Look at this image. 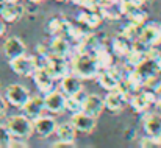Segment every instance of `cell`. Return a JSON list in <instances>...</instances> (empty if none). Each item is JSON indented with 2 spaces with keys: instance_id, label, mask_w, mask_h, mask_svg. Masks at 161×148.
<instances>
[{
  "instance_id": "d6a6232c",
  "label": "cell",
  "mask_w": 161,
  "mask_h": 148,
  "mask_svg": "<svg viewBox=\"0 0 161 148\" xmlns=\"http://www.w3.org/2000/svg\"><path fill=\"white\" fill-rule=\"evenodd\" d=\"M161 86V75L160 73H155L152 75L150 78H147L144 81V87L142 89H149V91H157Z\"/></svg>"
},
{
  "instance_id": "4dcf8cb0",
  "label": "cell",
  "mask_w": 161,
  "mask_h": 148,
  "mask_svg": "<svg viewBox=\"0 0 161 148\" xmlns=\"http://www.w3.org/2000/svg\"><path fill=\"white\" fill-rule=\"evenodd\" d=\"M81 94L78 95H72V97H66V104H64V109L69 111L70 114H75L78 111H81V106H83V98H80Z\"/></svg>"
},
{
  "instance_id": "e0dca14e",
  "label": "cell",
  "mask_w": 161,
  "mask_h": 148,
  "mask_svg": "<svg viewBox=\"0 0 161 148\" xmlns=\"http://www.w3.org/2000/svg\"><path fill=\"white\" fill-rule=\"evenodd\" d=\"M3 53H5V56L8 58V61H11V59H14V58H17V56L27 53V45H25V42H24L20 38L11 36V38H8V39L5 41V44H3Z\"/></svg>"
},
{
  "instance_id": "b9f144b4",
  "label": "cell",
  "mask_w": 161,
  "mask_h": 148,
  "mask_svg": "<svg viewBox=\"0 0 161 148\" xmlns=\"http://www.w3.org/2000/svg\"><path fill=\"white\" fill-rule=\"evenodd\" d=\"M155 106H157V111L161 114V98L157 100V103H155Z\"/></svg>"
},
{
  "instance_id": "4316f807",
  "label": "cell",
  "mask_w": 161,
  "mask_h": 148,
  "mask_svg": "<svg viewBox=\"0 0 161 148\" xmlns=\"http://www.w3.org/2000/svg\"><path fill=\"white\" fill-rule=\"evenodd\" d=\"M89 31H92V30H88V28H85L83 25H80L78 22H77V25H74V24H70L69 25V28H67V31H66V38L72 42V45L74 44H77V42H80Z\"/></svg>"
},
{
  "instance_id": "60d3db41",
  "label": "cell",
  "mask_w": 161,
  "mask_h": 148,
  "mask_svg": "<svg viewBox=\"0 0 161 148\" xmlns=\"http://www.w3.org/2000/svg\"><path fill=\"white\" fill-rule=\"evenodd\" d=\"M136 5H139V6H144V5H147V3H150L152 0H133Z\"/></svg>"
},
{
  "instance_id": "2e32d148",
  "label": "cell",
  "mask_w": 161,
  "mask_h": 148,
  "mask_svg": "<svg viewBox=\"0 0 161 148\" xmlns=\"http://www.w3.org/2000/svg\"><path fill=\"white\" fill-rule=\"evenodd\" d=\"M109 47H111V51L114 53V56L125 59L133 50V41H130L124 34H117V36H114L111 39Z\"/></svg>"
},
{
  "instance_id": "f35d334b",
  "label": "cell",
  "mask_w": 161,
  "mask_h": 148,
  "mask_svg": "<svg viewBox=\"0 0 161 148\" xmlns=\"http://www.w3.org/2000/svg\"><path fill=\"white\" fill-rule=\"evenodd\" d=\"M6 109H8V101H6V98H3L0 95V115H3L6 112Z\"/></svg>"
},
{
  "instance_id": "f546056e",
  "label": "cell",
  "mask_w": 161,
  "mask_h": 148,
  "mask_svg": "<svg viewBox=\"0 0 161 148\" xmlns=\"http://www.w3.org/2000/svg\"><path fill=\"white\" fill-rule=\"evenodd\" d=\"M136 70H138V73L144 78V81H146L147 78H150L152 75L160 73V72H158V67H157V61H155V59H150V58H147L141 66H138Z\"/></svg>"
},
{
  "instance_id": "8992f818",
  "label": "cell",
  "mask_w": 161,
  "mask_h": 148,
  "mask_svg": "<svg viewBox=\"0 0 161 148\" xmlns=\"http://www.w3.org/2000/svg\"><path fill=\"white\" fill-rule=\"evenodd\" d=\"M70 123L74 125V128L77 130V133H83V134H91L96 126H97V117L89 115L85 111H78L75 114H72Z\"/></svg>"
},
{
  "instance_id": "f1b7e54d",
  "label": "cell",
  "mask_w": 161,
  "mask_h": 148,
  "mask_svg": "<svg viewBox=\"0 0 161 148\" xmlns=\"http://www.w3.org/2000/svg\"><path fill=\"white\" fill-rule=\"evenodd\" d=\"M146 59H147V51H146V50L133 49L131 53L125 58V67H127V69H136V67L141 66Z\"/></svg>"
},
{
  "instance_id": "83f0119b",
  "label": "cell",
  "mask_w": 161,
  "mask_h": 148,
  "mask_svg": "<svg viewBox=\"0 0 161 148\" xmlns=\"http://www.w3.org/2000/svg\"><path fill=\"white\" fill-rule=\"evenodd\" d=\"M94 56H96V61H97V66H99V69H100V70H103V69H109V67L114 64V53L109 50V47L96 51V53H94Z\"/></svg>"
},
{
  "instance_id": "681fc988",
  "label": "cell",
  "mask_w": 161,
  "mask_h": 148,
  "mask_svg": "<svg viewBox=\"0 0 161 148\" xmlns=\"http://www.w3.org/2000/svg\"><path fill=\"white\" fill-rule=\"evenodd\" d=\"M56 2H66V0H56Z\"/></svg>"
},
{
  "instance_id": "8fae6325",
  "label": "cell",
  "mask_w": 161,
  "mask_h": 148,
  "mask_svg": "<svg viewBox=\"0 0 161 148\" xmlns=\"http://www.w3.org/2000/svg\"><path fill=\"white\" fill-rule=\"evenodd\" d=\"M31 77H33L35 84H36V87L39 89V92L49 94L50 91L55 89V81H56V80L47 72V69H46L44 66H38V69L35 70V73H33Z\"/></svg>"
},
{
  "instance_id": "8d00e7d4",
  "label": "cell",
  "mask_w": 161,
  "mask_h": 148,
  "mask_svg": "<svg viewBox=\"0 0 161 148\" xmlns=\"http://www.w3.org/2000/svg\"><path fill=\"white\" fill-rule=\"evenodd\" d=\"M28 144L25 142V139H17V137H13L11 142H9V147L8 148H27Z\"/></svg>"
},
{
  "instance_id": "7c38bea8",
  "label": "cell",
  "mask_w": 161,
  "mask_h": 148,
  "mask_svg": "<svg viewBox=\"0 0 161 148\" xmlns=\"http://www.w3.org/2000/svg\"><path fill=\"white\" fill-rule=\"evenodd\" d=\"M25 13V6L20 2H8L0 6V16L5 19L6 24L17 22Z\"/></svg>"
},
{
  "instance_id": "c3c4849f",
  "label": "cell",
  "mask_w": 161,
  "mask_h": 148,
  "mask_svg": "<svg viewBox=\"0 0 161 148\" xmlns=\"http://www.w3.org/2000/svg\"><path fill=\"white\" fill-rule=\"evenodd\" d=\"M3 3H5V0H0V6H2V5H3Z\"/></svg>"
},
{
  "instance_id": "30bf717a",
  "label": "cell",
  "mask_w": 161,
  "mask_h": 148,
  "mask_svg": "<svg viewBox=\"0 0 161 148\" xmlns=\"http://www.w3.org/2000/svg\"><path fill=\"white\" fill-rule=\"evenodd\" d=\"M141 42H144L149 47L153 45H161V24L152 22V24H144L138 38Z\"/></svg>"
},
{
  "instance_id": "7402d4cb",
  "label": "cell",
  "mask_w": 161,
  "mask_h": 148,
  "mask_svg": "<svg viewBox=\"0 0 161 148\" xmlns=\"http://www.w3.org/2000/svg\"><path fill=\"white\" fill-rule=\"evenodd\" d=\"M103 103H105V109H108L109 112L117 114L124 109V106L128 103V100L125 98L119 91L113 89V91H108V94L103 98Z\"/></svg>"
},
{
  "instance_id": "52a82bcc",
  "label": "cell",
  "mask_w": 161,
  "mask_h": 148,
  "mask_svg": "<svg viewBox=\"0 0 161 148\" xmlns=\"http://www.w3.org/2000/svg\"><path fill=\"white\" fill-rule=\"evenodd\" d=\"M5 98L8 104L14 108H22L27 103V100L30 98V91L22 84H9L5 91Z\"/></svg>"
},
{
  "instance_id": "277c9868",
  "label": "cell",
  "mask_w": 161,
  "mask_h": 148,
  "mask_svg": "<svg viewBox=\"0 0 161 148\" xmlns=\"http://www.w3.org/2000/svg\"><path fill=\"white\" fill-rule=\"evenodd\" d=\"M157 94L155 91H149V89H141L138 91L131 98L128 100V104L131 106L133 112H138V114H144L150 109V106H153L157 103Z\"/></svg>"
},
{
  "instance_id": "1f68e13d",
  "label": "cell",
  "mask_w": 161,
  "mask_h": 148,
  "mask_svg": "<svg viewBox=\"0 0 161 148\" xmlns=\"http://www.w3.org/2000/svg\"><path fill=\"white\" fill-rule=\"evenodd\" d=\"M141 28L142 25H138V24H133V22H128L124 28H122V33L125 38H128L130 41H136L139 38V33H141Z\"/></svg>"
},
{
  "instance_id": "7bdbcfd3",
  "label": "cell",
  "mask_w": 161,
  "mask_h": 148,
  "mask_svg": "<svg viewBox=\"0 0 161 148\" xmlns=\"http://www.w3.org/2000/svg\"><path fill=\"white\" fill-rule=\"evenodd\" d=\"M157 67H158V72L161 73V55L158 56V59H157Z\"/></svg>"
},
{
  "instance_id": "9a60e30c",
  "label": "cell",
  "mask_w": 161,
  "mask_h": 148,
  "mask_svg": "<svg viewBox=\"0 0 161 148\" xmlns=\"http://www.w3.org/2000/svg\"><path fill=\"white\" fill-rule=\"evenodd\" d=\"M61 91L66 97H72V95H78L83 91V81L78 75L75 73H67L66 77L61 78Z\"/></svg>"
},
{
  "instance_id": "e575fe53",
  "label": "cell",
  "mask_w": 161,
  "mask_h": 148,
  "mask_svg": "<svg viewBox=\"0 0 161 148\" xmlns=\"http://www.w3.org/2000/svg\"><path fill=\"white\" fill-rule=\"evenodd\" d=\"M139 145L142 148H160V139L158 137H152V136H146L139 140Z\"/></svg>"
},
{
  "instance_id": "ffe728a7",
  "label": "cell",
  "mask_w": 161,
  "mask_h": 148,
  "mask_svg": "<svg viewBox=\"0 0 161 148\" xmlns=\"http://www.w3.org/2000/svg\"><path fill=\"white\" fill-rule=\"evenodd\" d=\"M22 111L27 117H30L31 120L42 115V112L46 111V103H44V97H39V95H35L27 100V103L22 106Z\"/></svg>"
},
{
  "instance_id": "7a4b0ae2",
  "label": "cell",
  "mask_w": 161,
  "mask_h": 148,
  "mask_svg": "<svg viewBox=\"0 0 161 148\" xmlns=\"http://www.w3.org/2000/svg\"><path fill=\"white\" fill-rule=\"evenodd\" d=\"M6 128L11 133V136L17 137V139H28L35 131L33 120L30 117H27L25 114L24 115H11L6 122Z\"/></svg>"
},
{
  "instance_id": "d590c367",
  "label": "cell",
  "mask_w": 161,
  "mask_h": 148,
  "mask_svg": "<svg viewBox=\"0 0 161 148\" xmlns=\"http://www.w3.org/2000/svg\"><path fill=\"white\" fill-rule=\"evenodd\" d=\"M99 3H100V0H81L80 6L83 9H88V11H97L99 9Z\"/></svg>"
},
{
  "instance_id": "484cf974",
  "label": "cell",
  "mask_w": 161,
  "mask_h": 148,
  "mask_svg": "<svg viewBox=\"0 0 161 148\" xmlns=\"http://www.w3.org/2000/svg\"><path fill=\"white\" fill-rule=\"evenodd\" d=\"M55 134H56L58 140H63V142H70V144H75V136H77V130L74 128V125H72L70 122H66V123L56 125Z\"/></svg>"
},
{
  "instance_id": "603a6c76",
  "label": "cell",
  "mask_w": 161,
  "mask_h": 148,
  "mask_svg": "<svg viewBox=\"0 0 161 148\" xmlns=\"http://www.w3.org/2000/svg\"><path fill=\"white\" fill-rule=\"evenodd\" d=\"M49 45H50L52 55L61 56V58H69L72 53V42L66 36H52V42Z\"/></svg>"
},
{
  "instance_id": "d6986e66",
  "label": "cell",
  "mask_w": 161,
  "mask_h": 148,
  "mask_svg": "<svg viewBox=\"0 0 161 148\" xmlns=\"http://www.w3.org/2000/svg\"><path fill=\"white\" fill-rule=\"evenodd\" d=\"M105 109V103L103 98L97 94H89V95H85L83 98V106H81V111L88 112L89 115H94V117H99Z\"/></svg>"
},
{
  "instance_id": "d4e9b609",
  "label": "cell",
  "mask_w": 161,
  "mask_h": 148,
  "mask_svg": "<svg viewBox=\"0 0 161 148\" xmlns=\"http://www.w3.org/2000/svg\"><path fill=\"white\" fill-rule=\"evenodd\" d=\"M97 83L100 84V87H103L105 91H113L117 87V83L120 81V78H117L111 69H103L97 73Z\"/></svg>"
},
{
  "instance_id": "5bb4252c",
  "label": "cell",
  "mask_w": 161,
  "mask_h": 148,
  "mask_svg": "<svg viewBox=\"0 0 161 148\" xmlns=\"http://www.w3.org/2000/svg\"><path fill=\"white\" fill-rule=\"evenodd\" d=\"M56 120L50 115H39L36 119H33V128H35V133L39 136V137H49L52 136L56 130Z\"/></svg>"
},
{
  "instance_id": "4fadbf2b",
  "label": "cell",
  "mask_w": 161,
  "mask_h": 148,
  "mask_svg": "<svg viewBox=\"0 0 161 148\" xmlns=\"http://www.w3.org/2000/svg\"><path fill=\"white\" fill-rule=\"evenodd\" d=\"M44 103H46V109L53 112V114H61V112L66 111L64 109L66 95L59 89H53L49 94H44Z\"/></svg>"
},
{
  "instance_id": "5b68a950",
  "label": "cell",
  "mask_w": 161,
  "mask_h": 148,
  "mask_svg": "<svg viewBox=\"0 0 161 148\" xmlns=\"http://www.w3.org/2000/svg\"><path fill=\"white\" fill-rule=\"evenodd\" d=\"M42 66L47 69V72L55 80H61L67 73H70V66L67 62V58H61L56 55H50L42 61Z\"/></svg>"
},
{
  "instance_id": "74e56055",
  "label": "cell",
  "mask_w": 161,
  "mask_h": 148,
  "mask_svg": "<svg viewBox=\"0 0 161 148\" xmlns=\"http://www.w3.org/2000/svg\"><path fill=\"white\" fill-rule=\"evenodd\" d=\"M52 147H53V148H72V147H75V144H70V142H63V140H58V142H55Z\"/></svg>"
},
{
  "instance_id": "cb8c5ba5",
  "label": "cell",
  "mask_w": 161,
  "mask_h": 148,
  "mask_svg": "<svg viewBox=\"0 0 161 148\" xmlns=\"http://www.w3.org/2000/svg\"><path fill=\"white\" fill-rule=\"evenodd\" d=\"M102 20L103 19L99 14V11H88V9H85V11H81L77 16V22L80 25H83L85 28H88V30H96L97 27H100Z\"/></svg>"
},
{
  "instance_id": "ee69618b",
  "label": "cell",
  "mask_w": 161,
  "mask_h": 148,
  "mask_svg": "<svg viewBox=\"0 0 161 148\" xmlns=\"http://www.w3.org/2000/svg\"><path fill=\"white\" fill-rule=\"evenodd\" d=\"M155 94H157V97H158V98H161V86L157 89V91H155Z\"/></svg>"
},
{
  "instance_id": "bcb514c9",
  "label": "cell",
  "mask_w": 161,
  "mask_h": 148,
  "mask_svg": "<svg viewBox=\"0 0 161 148\" xmlns=\"http://www.w3.org/2000/svg\"><path fill=\"white\" fill-rule=\"evenodd\" d=\"M28 2H31V3H41L42 0H28Z\"/></svg>"
},
{
  "instance_id": "ab89813d",
  "label": "cell",
  "mask_w": 161,
  "mask_h": 148,
  "mask_svg": "<svg viewBox=\"0 0 161 148\" xmlns=\"http://www.w3.org/2000/svg\"><path fill=\"white\" fill-rule=\"evenodd\" d=\"M6 33V22H5V19L0 16V36H3Z\"/></svg>"
},
{
  "instance_id": "6da1fadb",
  "label": "cell",
  "mask_w": 161,
  "mask_h": 148,
  "mask_svg": "<svg viewBox=\"0 0 161 148\" xmlns=\"http://www.w3.org/2000/svg\"><path fill=\"white\" fill-rule=\"evenodd\" d=\"M70 72L78 75L81 80H92L97 77L100 69H99L96 56L92 53H74Z\"/></svg>"
},
{
  "instance_id": "44dd1931",
  "label": "cell",
  "mask_w": 161,
  "mask_h": 148,
  "mask_svg": "<svg viewBox=\"0 0 161 148\" xmlns=\"http://www.w3.org/2000/svg\"><path fill=\"white\" fill-rule=\"evenodd\" d=\"M142 130L146 131L147 136L152 137H161V114L153 112V114H146L142 119Z\"/></svg>"
},
{
  "instance_id": "ba28073f",
  "label": "cell",
  "mask_w": 161,
  "mask_h": 148,
  "mask_svg": "<svg viewBox=\"0 0 161 148\" xmlns=\"http://www.w3.org/2000/svg\"><path fill=\"white\" fill-rule=\"evenodd\" d=\"M122 13H124V16L130 22L138 24V25H144L147 22V17H149L147 11H144V8L139 6V5H136L133 0H124V3H122Z\"/></svg>"
},
{
  "instance_id": "3957f363",
  "label": "cell",
  "mask_w": 161,
  "mask_h": 148,
  "mask_svg": "<svg viewBox=\"0 0 161 148\" xmlns=\"http://www.w3.org/2000/svg\"><path fill=\"white\" fill-rule=\"evenodd\" d=\"M38 66H39V62H38L36 55L24 53L9 61V67L13 69V72L20 77H31L35 73V70L38 69Z\"/></svg>"
},
{
  "instance_id": "7dc6e473",
  "label": "cell",
  "mask_w": 161,
  "mask_h": 148,
  "mask_svg": "<svg viewBox=\"0 0 161 148\" xmlns=\"http://www.w3.org/2000/svg\"><path fill=\"white\" fill-rule=\"evenodd\" d=\"M8 2H20V0H5V3H8Z\"/></svg>"
},
{
  "instance_id": "ac0fdd59",
  "label": "cell",
  "mask_w": 161,
  "mask_h": 148,
  "mask_svg": "<svg viewBox=\"0 0 161 148\" xmlns=\"http://www.w3.org/2000/svg\"><path fill=\"white\" fill-rule=\"evenodd\" d=\"M70 24H72V22H70L66 16H63V14L53 16V17L47 22L46 31H47L50 36H66V31H67V28H69Z\"/></svg>"
},
{
  "instance_id": "f907efd6",
  "label": "cell",
  "mask_w": 161,
  "mask_h": 148,
  "mask_svg": "<svg viewBox=\"0 0 161 148\" xmlns=\"http://www.w3.org/2000/svg\"><path fill=\"white\" fill-rule=\"evenodd\" d=\"M160 144H161V137H160Z\"/></svg>"
},
{
  "instance_id": "f6af8a7d",
  "label": "cell",
  "mask_w": 161,
  "mask_h": 148,
  "mask_svg": "<svg viewBox=\"0 0 161 148\" xmlns=\"http://www.w3.org/2000/svg\"><path fill=\"white\" fill-rule=\"evenodd\" d=\"M74 5H77V6H80V3H81V0H70Z\"/></svg>"
},
{
  "instance_id": "9c48e42d",
  "label": "cell",
  "mask_w": 161,
  "mask_h": 148,
  "mask_svg": "<svg viewBox=\"0 0 161 148\" xmlns=\"http://www.w3.org/2000/svg\"><path fill=\"white\" fill-rule=\"evenodd\" d=\"M122 3H124V0H100L97 11L102 16V19L119 20L124 16V13H122Z\"/></svg>"
},
{
  "instance_id": "836d02e7",
  "label": "cell",
  "mask_w": 161,
  "mask_h": 148,
  "mask_svg": "<svg viewBox=\"0 0 161 148\" xmlns=\"http://www.w3.org/2000/svg\"><path fill=\"white\" fill-rule=\"evenodd\" d=\"M11 139H13V136H11V133L8 131L6 125H0V148L9 147Z\"/></svg>"
}]
</instances>
